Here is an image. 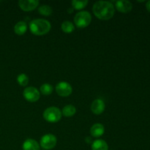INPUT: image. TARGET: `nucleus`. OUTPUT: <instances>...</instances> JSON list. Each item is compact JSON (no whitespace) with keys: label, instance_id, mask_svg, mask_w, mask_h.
Segmentation results:
<instances>
[{"label":"nucleus","instance_id":"3","mask_svg":"<svg viewBox=\"0 0 150 150\" xmlns=\"http://www.w3.org/2000/svg\"><path fill=\"white\" fill-rule=\"evenodd\" d=\"M43 119L46 122L50 123H56L58 122L61 120L62 114V111L57 107L51 106L48 107L44 111L42 114Z\"/></svg>","mask_w":150,"mask_h":150},{"label":"nucleus","instance_id":"6","mask_svg":"<svg viewBox=\"0 0 150 150\" xmlns=\"http://www.w3.org/2000/svg\"><path fill=\"white\" fill-rule=\"evenodd\" d=\"M23 96L26 101L30 103H35L40 98V91L34 86H28L25 88L23 92Z\"/></svg>","mask_w":150,"mask_h":150},{"label":"nucleus","instance_id":"16","mask_svg":"<svg viewBox=\"0 0 150 150\" xmlns=\"http://www.w3.org/2000/svg\"><path fill=\"white\" fill-rule=\"evenodd\" d=\"M61 29L64 33L70 34L75 30V26L72 22L69 21H65L62 23Z\"/></svg>","mask_w":150,"mask_h":150},{"label":"nucleus","instance_id":"21","mask_svg":"<svg viewBox=\"0 0 150 150\" xmlns=\"http://www.w3.org/2000/svg\"><path fill=\"white\" fill-rule=\"evenodd\" d=\"M146 10H148V12H149V13H150V0H149V1H148L147 2H146Z\"/></svg>","mask_w":150,"mask_h":150},{"label":"nucleus","instance_id":"10","mask_svg":"<svg viewBox=\"0 0 150 150\" xmlns=\"http://www.w3.org/2000/svg\"><path fill=\"white\" fill-rule=\"evenodd\" d=\"M105 103L102 99H100V98L95 99L91 105V111L93 114H96V115L102 114L105 111Z\"/></svg>","mask_w":150,"mask_h":150},{"label":"nucleus","instance_id":"19","mask_svg":"<svg viewBox=\"0 0 150 150\" xmlns=\"http://www.w3.org/2000/svg\"><path fill=\"white\" fill-rule=\"evenodd\" d=\"M40 93L43 95H50L54 91V87L50 83H43L40 88Z\"/></svg>","mask_w":150,"mask_h":150},{"label":"nucleus","instance_id":"1","mask_svg":"<svg viewBox=\"0 0 150 150\" xmlns=\"http://www.w3.org/2000/svg\"><path fill=\"white\" fill-rule=\"evenodd\" d=\"M92 12L95 17L100 20L108 21L114 16L115 7L110 1H98L94 4L92 7Z\"/></svg>","mask_w":150,"mask_h":150},{"label":"nucleus","instance_id":"17","mask_svg":"<svg viewBox=\"0 0 150 150\" xmlns=\"http://www.w3.org/2000/svg\"><path fill=\"white\" fill-rule=\"evenodd\" d=\"M53 9L51 7L47 4H42L38 7V13L39 14L42 15L43 16H49L52 14Z\"/></svg>","mask_w":150,"mask_h":150},{"label":"nucleus","instance_id":"4","mask_svg":"<svg viewBox=\"0 0 150 150\" xmlns=\"http://www.w3.org/2000/svg\"><path fill=\"white\" fill-rule=\"evenodd\" d=\"M74 23L79 29H83L89 26L92 22V16L88 11H81L75 16Z\"/></svg>","mask_w":150,"mask_h":150},{"label":"nucleus","instance_id":"18","mask_svg":"<svg viewBox=\"0 0 150 150\" xmlns=\"http://www.w3.org/2000/svg\"><path fill=\"white\" fill-rule=\"evenodd\" d=\"M89 1L87 0H83V1H79V0H73L72 1V6L75 10H81L84 8L88 4Z\"/></svg>","mask_w":150,"mask_h":150},{"label":"nucleus","instance_id":"5","mask_svg":"<svg viewBox=\"0 0 150 150\" xmlns=\"http://www.w3.org/2000/svg\"><path fill=\"white\" fill-rule=\"evenodd\" d=\"M57 144V137L54 134L48 133L42 136L40 142V146L44 150H49L55 147Z\"/></svg>","mask_w":150,"mask_h":150},{"label":"nucleus","instance_id":"11","mask_svg":"<svg viewBox=\"0 0 150 150\" xmlns=\"http://www.w3.org/2000/svg\"><path fill=\"white\" fill-rule=\"evenodd\" d=\"M105 133V127L100 123H95L91 127L90 134L92 137L99 138Z\"/></svg>","mask_w":150,"mask_h":150},{"label":"nucleus","instance_id":"12","mask_svg":"<svg viewBox=\"0 0 150 150\" xmlns=\"http://www.w3.org/2000/svg\"><path fill=\"white\" fill-rule=\"evenodd\" d=\"M40 144L36 140L28 139L24 141L22 145L23 150H40Z\"/></svg>","mask_w":150,"mask_h":150},{"label":"nucleus","instance_id":"8","mask_svg":"<svg viewBox=\"0 0 150 150\" xmlns=\"http://www.w3.org/2000/svg\"><path fill=\"white\" fill-rule=\"evenodd\" d=\"M39 5L38 0H20L18 6L23 11L29 12L36 9Z\"/></svg>","mask_w":150,"mask_h":150},{"label":"nucleus","instance_id":"13","mask_svg":"<svg viewBox=\"0 0 150 150\" xmlns=\"http://www.w3.org/2000/svg\"><path fill=\"white\" fill-rule=\"evenodd\" d=\"M27 27L28 26L26 22L21 21L14 26V32L17 35L21 36L26 33V31H27Z\"/></svg>","mask_w":150,"mask_h":150},{"label":"nucleus","instance_id":"7","mask_svg":"<svg viewBox=\"0 0 150 150\" xmlns=\"http://www.w3.org/2000/svg\"><path fill=\"white\" fill-rule=\"evenodd\" d=\"M56 92L58 95L61 97L70 96L73 92V88L71 85L67 81H60L56 85Z\"/></svg>","mask_w":150,"mask_h":150},{"label":"nucleus","instance_id":"2","mask_svg":"<svg viewBox=\"0 0 150 150\" xmlns=\"http://www.w3.org/2000/svg\"><path fill=\"white\" fill-rule=\"evenodd\" d=\"M31 33L36 36H42L50 32L51 25L48 21L45 19L38 18L32 21L29 25Z\"/></svg>","mask_w":150,"mask_h":150},{"label":"nucleus","instance_id":"20","mask_svg":"<svg viewBox=\"0 0 150 150\" xmlns=\"http://www.w3.org/2000/svg\"><path fill=\"white\" fill-rule=\"evenodd\" d=\"M17 82L21 86H26L29 83V77L25 73H21L17 76Z\"/></svg>","mask_w":150,"mask_h":150},{"label":"nucleus","instance_id":"14","mask_svg":"<svg viewBox=\"0 0 150 150\" xmlns=\"http://www.w3.org/2000/svg\"><path fill=\"white\" fill-rule=\"evenodd\" d=\"M91 148L92 150H108V144L103 139H97L94 141Z\"/></svg>","mask_w":150,"mask_h":150},{"label":"nucleus","instance_id":"9","mask_svg":"<svg viewBox=\"0 0 150 150\" xmlns=\"http://www.w3.org/2000/svg\"><path fill=\"white\" fill-rule=\"evenodd\" d=\"M114 7H116V9L120 13H128L133 9V4L127 0H119L115 2Z\"/></svg>","mask_w":150,"mask_h":150},{"label":"nucleus","instance_id":"15","mask_svg":"<svg viewBox=\"0 0 150 150\" xmlns=\"http://www.w3.org/2000/svg\"><path fill=\"white\" fill-rule=\"evenodd\" d=\"M76 113V108L74 105L69 104L63 107L62 110V114L65 117H71Z\"/></svg>","mask_w":150,"mask_h":150}]
</instances>
